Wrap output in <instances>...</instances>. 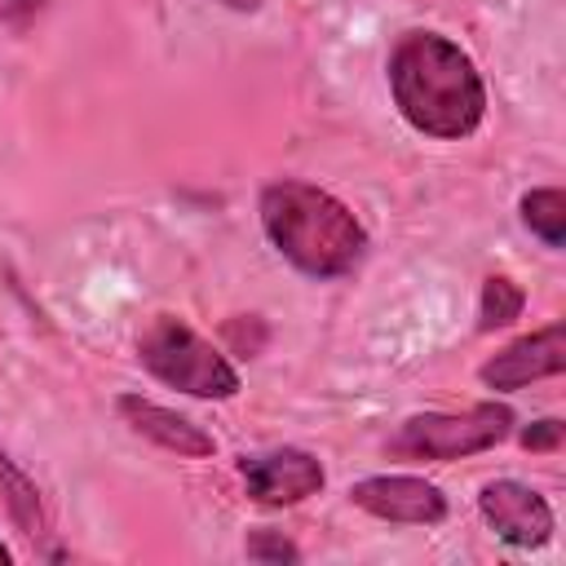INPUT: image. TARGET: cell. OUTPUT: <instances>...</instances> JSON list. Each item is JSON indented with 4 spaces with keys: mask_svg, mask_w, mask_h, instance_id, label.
<instances>
[{
    "mask_svg": "<svg viewBox=\"0 0 566 566\" xmlns=\"http://www.w3.org/2000/svg\"><path fill=\"white\" fill-rule=\"evenodd\" d=\"M385 71L398 115L424 137L460 142L486 115V84L473 57L442 31L398 35Z\"/></svg>",
    "mask_w": 566,
    "mask_h": 566,
    "instance_id": "cell-1",
    "label": "cell"
},
{
    "mask_svg": "<svg viewBox=\"0 0 566 566\" xmlns=\"http://www.w3.org/2000/svg\"><path fill=\"white\" fill-rule=\"evenodd\" d=\"M261 226L274 252L310 279H340L367 252L354 208L310 181H270L261 190Z\"/></svg>",
    "mask_w": 566,
    "mask_h": 566,
    "instance_id": "cell-2",
    "label": "cell"
},
{
    "mask_svg": "<svg viewBox=\"0 0 566 566\" xmlns=\"http://www.w3.org/2000/svg\"><path fill=\"white\" fill-rule=\"evenodd\" d=\"M137 358L155 380H164L190 398H234L239 394V371L226 363V354L212 349L177 314H155L142 327Z\"/></svg>",
    "mask_w": 566,
    "mask_h": 566,
    "instance_id": "cell-3",
    "label": "cell"
},
{
    "mask_svg": "<svg viewBox=\"0 0 566 566\" xmlns=\"http://www.w3.org/2000/svg\"><path fill=\"white\" fill-rule=\"evenodd\" d=\"M509 429H513V411L504 402H473L460 416L424 411V416L402 420L389 451L411 455V460H464V455H478L504 442Z\"/></svg>",
    "mask_w": 566,
    "mask_h": 566,
    "instance_id": "cell-4",
    "label": "cell"
},
{
    "mask_svg": "<svg viewBox=\"0 0 566 566\" xmlns=\"http://www.w3.org/2000/svg\"><path fill=\"white\" fill-rule=\"evenodd\" d=\"M239 478L248 486V495L265 509H283V504H301L310 495L323 491L327 473L318 464V455L301 451V447H274V451H256L239 460Z\"/></svg>",
    "mask_w": 566,
    "mask_h": 566,
    "instance_id": "cell-5",
    "label": "cell"
},
{
    "mask_svg": "<svg viewBox=\"0 0 566 566\" xmlns=\"http://www.w3.org/2000/svg\"><path fill=\"white\" fill-rule=\"evenodd\" d=\"M478 509H482L486 526L513 548H539L553 539V509L526 482H513V478L486 482L478 495Z\"/></svg>",
    "mask_w": 566,
    "mask_h": 566,
    "instance_id": "cell-6",
    "label": "cell"
},
{
    "mask_svg": "<svg viewBox=\"0 0 566 566\" xmlns=\"http://www.w3.org/2000/svg\"><path fill=\"white\" fill-rule=\"evenodd\" d=\"M349 500L380 517V522H411V526H433L447 517V495L411 473H380V478H363L349 486Z\"/></svg>",
    "mask_w": 566,
    "mask_h": 566,
    "instance_id": "cell-7",
    "label": "cell"
},
{
    "mask_svg": "<svg viewBox=\"0 0 566 566\" xmlns=\"http://www.w3.org/2000/svg\"><path fill=\"white\" fill-rule=\"evenodd\" d=\"M566 367V327L562 323H548L513 345H504L495 358L482 363V385L486 389H522L531 380H544V376H557Z\"/></svg>",
    "mask_w": 566,
    "mask_h": 566,
    "instance_id": "cell-8",
    "label": "cell"
},
{
    "mask_svg": "<svg viewBox=\"0 0 566 566\" xmlns=\"http://www.w3.org/2000/svg\"><path fill=\"white\" fill-rule=\"evenodd\" d=\"M115 407H119V416H124V424H128L133 433L150 438V442L164 447V451H177V455H186V460H203V455L217 451L212 433H203L195 420H186V416H177V411H168V407H159V402H146V398H137V394H124Z\"/></svg>",
    "mask_w": 566,
    "mask_h": 566,
    "instance_id": "cell-9",
    "label": "cell"
},
{
    "mask_svg": "<svg viewBox=\"0 0 566 566\" xmlns=\"http://www.w3.org/2000/svg\"><path fill=\"white\" fill-rule=\"evenodd\" d=\"M0 495H4V509H9V517L18 522V531L27 535V539H35V535H44V504H40V491H35V482L0 451Z\"/></svg>",
    "mask_w": 566,
    "mask_h": 566,
    "instance_id": "cell-10",
    "label": "cell"
},
{
    "mask_svg": "<svg viewBox=\"0 0 566 566\" xmlns=\"http://www.w3.org/2000/svg\"><path fill=\"white\" fill-rule=\"evenodd\" d=\"M522 221L531 234H539L548 248H562L566 243V195L557 186H544V190H526L522 195Z\"/></svg>",
    "mask_w": 566,
    "mask_h": 566,
    "instance_id": "cell-11",
    "label": "cell"
},
{
    "mask_svg": "<svg viewBox=\"0 0 566 566\" xmlns=\"http://www.w3.org/2000/svg\"><path fill=\"white\" fill-rule=\"evenodd\" d=\"M522 305H526V296H522V287L513 283V279H504V274H491L486 283H482V305H478V327L482 332H495V327H509L517 314H522Z\"/></svg>",
    "mask_w": 566,
    "mask_h": 566,
    "instance_id": "cell-12",
    "label": "cell"
},
{
    "mask_svg": "<svg viewBox=\"0 0 566 566\" xmlns=\"http://www.w3.org/2000/svg\"><path fill=\"white\" fill-rule=\"evenodd\" d=\"M248 557L252 562H301V548L274 531H252L248 535Z\"/></svg>",
    "mask_w": 566,
    "mask_h": 566,
    "instance_id": "cell-13",
    "label": "cell"
},
{
    "mask_svg": "<svg viewBox=\"0 0 566 566\" xmlns=\"http://www.w3.org/2000/svg\"><path fill=\"white\" fill-rule=\"evenodd\" d=\"M557 442H562V420H535L531 429H522L526 451H553Z\"/></svg>",
    "mask_w": 566,
    "mask_h": 566,
    "instance_id": "cell-14",
    "label": "cell"
},
{
    "mask_svg": "<svg viewBox=\"0 0 566 566\" xmlns=\"http://www.w3.org/2000/svg\"><path fill=\"white\" fill-rule=\"evenodd\" d=\"M40 9H44V0H0V22H22Z\"/></svg>",
    "mask_w": 566,
    "mask_h": 566,
    "instance_id": "cell-15",
    "label": "cell"
},
{
    "mask_svg": "<svg viewBox=\"0 0 566 566\" xmlns=\"http://www.w3.org/2000/svg\"><path fill=\"white\" fill-rule=\"evenodd\" d=\"M217 4H226V9H239V13H256V9H261V0H217Z\"/></svg>",
    "mask_w": 566,
    "mask_h": 566,
    "instance_id": "cell-16",
    "label": "cell"
},
{
    "mask_svg": "<svg viewBox=\"0 0 566 566\" xmlns=\"http://www.w3.org/2000/svg\"><path fill=\"white\" fill-rule=\"evenodd\" d=\"M9 562H13V553H9L4 544H0V566H9Z\"/></svg>",
    "mask_w": 566,
    "mask_h": 566,
    "instance_id": "cell-17",
    "label": "cell"
}]
</instances>
